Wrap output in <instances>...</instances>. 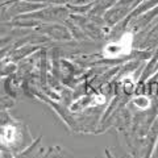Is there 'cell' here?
I'll return each mask as SVG.
<instances>
[{"label":"cell","instance_id":"cell-4","mask_svg":"<svg viewBox=\"0 0 158 158\" xmlns=\"http://www.w3.org/2000/svg\"><path fill=\"white\" fill-rule=\"evenodd\" d=\"M133 104H135L138 110L146 111V110H149L150 108L152 102H150V98H148L145 95H138L136 98H133Z\"/></svg>","mask_w":158,"mask_h":158},{"label":"cell","instance_id":"cell-2","mask_svg":"<svg viewBox=\"0 0 158 158\" xmlns=\"http://www.w3.org/2000/svg\"><path fill=\"white\" fill-rule=\"evenodd\" d=\"M17 137H19V132H17V129L13 125L4 127L3 133H2L3 144H6V145H13L15 142L17 141Z\"/></svg>","mask_w":158,"mask_h":158},{"label":"cell","instance_id":"cell-5","mask_svg":"<svg viewBox=\"0 0 158 158\" xmlns=\"http://www.w3.org/2000/svg\"><path fill=\"white\" fill-rule=\"evenodd\" d=\"M87 102L83 104V110L85 108H90V107H95V106H102L106 103V96L102 95V94H98V95H92L90 98H86Z\"/></svg>","mask_w":158,"mask_h":158},{"label":"cell","instance_id":"cell-1","mask_svg":"<svg viewBox=\"0 0 158 158\" xmlns=\"http://www.w3.org/2000/svg\"><path fill=\"white\" fill-rule=\"evenodd\" d=\"M133 42L135 37L131 32H125L117 41H111L103 46L102 54L104 58L108 59H115L120 57L129 56L133 50Z\"/></svg>","mask_w":158,"mask_h":158},{"label":"cell","instance_id":"cell-3","mask_svg":"<svg viewBox=\"0 0 158 158\" xmlns=\"http://www.w3.org/2000/svg\"><path fill=\"white\" fill-rule=\"evenodd\" d=\"M120 83H121L123 90H124V92H127V94L133 92L136 88V78L133 74H127V75H124L121 78Z\"/></svg>","mask_w":158,"mask_h":158}]
</instances>
